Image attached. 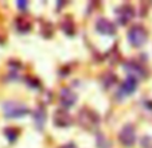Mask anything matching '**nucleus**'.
Masks as SVG:
<instances>
[{
  "mask_svg": "<svg viewBox=\"0 0 152 148\" xmlns=\"http://www.w3.org/2000/svg\"><path fill=\"white\" fill-rule=\"evenodd\" d=\"M125 69L129 71V75H132V77H135V78H137L139 75H143L144 74L143 67H141L139 63H136V62L125 63Z\"/></svg>",
  "mask_w": 152,
  "mask_h": 148,
  "instance_id": "obj_10",
  "label": "nucleus"
},
{
  "mask_svg": "<svg viewBox=\"0 0 152 148\" xmlns=\"http://www.w3.org/2000/svg\"><path fill=\"white\" fill-rule=\"evenodd\" d=\"M133 16H135V10H133L132 6H129V4H124V6H121L117 10V19L123 26L128 24L133 19Z\"/></svg>",
  "mask_w": 152,
  "mask_h": 148,
  "instance_id": "obj_6",
  "label": "nucleus"
},
{
  "mask_svg": "<svg viewBox=\"0 0 152 148\" xmlns=\"http://www.w3.org/2000/svg\"><path fill=\"white\" fill-rule=\"evenodd\" d=\"M3 112L4 116L8 119H18V117H23L28 114L30 109L18 101H7L3 104Z\"/></svg>",
  "mask_w": 152,
  "mask_h": 148,
  "instance_id": "obj_2",
  "label": "nucleus"
},
{
  "mask_svg": "<svg viewBox=\"0 0 152 148\" xmlns=\"http://www.w3.org/2000/svg\"><path fill=\"white\" fill-rule=\"evenodd\" d=\"M16 27L20 32H27L31 30V23H30V20L26 19V18H19V19L16 20Z\"/></svg>",
  "mask_w": 152,
  "mask_h": 148,
  "instance_id": "obj_12",
  "label": "nucleus"
},
{
  "mask_svg": "<svg viewBox=\"0 0 152 148\" xmlns=\"http://www.w3.org/2000/svg\"><path fill=\"white\" fill-rule=\"evenodd\" d=\"M62 148H77V147L74 144H66V145H63Z\"/></svg>",
  "mask_w": 152,
  "mask_h": 148,
  "instance_id": "obj_18",
  "label": "nucleus"
},
{
  "mask_svg": "<svg viewBox=\"0 0 152 148\" xmlns=\"http://www.w3.org/2000/svg\"><path fill=\"white\" fill-rule=\"evenodd\" d=\"M136 89H137V78L132 77V75H128L121 84V92L124 94H132L135 93Z\"/></svg>",
  "mask_w": 152,
  "mask_h": 148,
  "instance_id": "obj_9",
  "label": "nucleus"
},
{
  "mask_svg": "<svg viewBox=\"0 0 152 148\" xmlns=\"http://www.w3.org/2000/svg\"><path fill=\"white\" fill-rule=\"evenodd\" d=\"M96 30L102 35L112 37V35L116 34V24L113 22H110L109 19H106V18H100L96 23Z\"/></svg>",
  "mask_w": 152,
  "mask_h": 148,
  "instance_id": "obj_5",
  "label": "nucleus"
},
{
  "mask_svg": "<svg viewBox=\"0 0 152 148\" xmlns=\"http://www.w3.org/2000/svg\"><path fill=\"white\" fill-rule=\"evenodd\" d=\"M128 39L135 47H141L148 39V32L143 26H133L128 31Z\"/></svg>",
  "mask_w": 152,
  "mask_h": 148,
  "instance_id": "obj_3",
  "label": "nucleus"
},
{
  "mask_svg": "<svg viewBox=\"0 0 152 148\" xmlns=\"http://www.w3.org/2000/svg\"><path fill=\"white\" fill-rule=\"evenodd\" d=\"M62 30L66 32L67 35H73V34H74V31H75L74 23H73L70 19L63 20V22H62Z\"/></svg>",
  "mask_w": 152,
  "mask_h": 148,
  "instance_id": "obj_13",
  "label": "nucleus"
},
{
  "mask_svg": "<svg viewBox=\"0 0 152 148\" xmlns=\"http://www.w3.org/2000/svg\"><path fill=\"white\" fill-rule=\"evenodd\" d=\"M59 101H61V105L67 109L75 104V101H77V94L70 88H63L59 93Z\"/></svg>",
  "mask_w": 152,
  "mask_h": 148,
  "instance_id": "obj_7",
  "label": "nucleus"
},
{
  "mask_svg": "<svg viewBox=\"0 0 152 148\" xmlns=\"http://www.w3.org/2000/svg\"><path fill=\"white\" fill-rule=\"evenodd\" d=\"M108 77H109V78H104V85H105L106 88L112 86L113 84L116 82V75H115V74H109Z\"/></svg>",
  "mask_w": 152,
  "mask_h": 148,
  "instance_id": "obj_16",
  "label": "nucleus"
},
{
  "mask_svg": "<svg viewBox=\"0 0 152 148\" xmlns=\"http://www.w3.org/2000/svg\"><path fill=\"white\" fill-rule=\"evenodd\" d=\"M34 120H35V124L38 125V128H42L45 121H46V111H45V108L39 106L34 112Z\"/></svg>",
  "mask_w": 152,
  "mask_h": 148,
  "instance_id": "obj_11",
  "label": "nucleus"
},
{
  "mask_svg": "<svg viewBox=\"0 0 152 148\" xmlns=\"http://www.w3.org/2000/svg\"><path fill=\"white\" fill-rule=\"evenodd\" d=\"M72 122V116L69 114V112L66 109H58L54 113V125L65 128V127H69Z\"/></svg>",
  "mask_w": 152,
  "mask_h": 148,
  "instance_id": "obj_8",
  "label": "nucleus"
},
{
  "mask_svg": "<svg viewBox=\"0 0 152 148\" xmlns=\"http://www.w3.org/2000/svg\"><path fill=\"white\" fill-rule=\"evenodd\" d=\"M78 122L82 128L88 131H96L100 125V116L92 109L82 108L78 113Z\"/></svg>",
  "mask_w": 152,
  "mask_h": 148,
  "instance_id": "obj_1",
  "label": "nucleus"
},
{
  "mask_svg": "<svg viewBox=\"0 0 152 148\" xmlns=\"http://www.w3.org/2000/svg\"><path fill=\"white\" fill-rule=\"evenodd\" d=\"M4 133H6V136L8 137V140L10 141H15L16 140V137H18V132H16V129H12V128H7L6 131H4Z\"/></svg>",
  "mask_w": 152,
  "mask_h": 148,
  "instance_id": "obj_15",
  "label": "nucleus"
},
{
  "mask_svg": "<svg viewBox=\"0 0 152 148\" xmlns=\"http://www.w3.org/2000/svg\"><path fill=\"white\" fill-rule=\"evenodd\" d=\"M118 139H120L123 145H125V147H132L136 141L135 125H132V124H125V125L121 128L120 133H118Z\"/></svg>",
  "mask_w": 152,
  "mask_h": 148,
  "instance_id": "obj_4",
  "label": "nucleus"
},
{
  "mask_svg": "<svg viewBox=\"0 0 152 148\" xmlns=\"http://www.w3.org/2000/svg\"><path fill=\"white\" fill-rule=\"evenodd\" d=\"M18 7L20 10H24L27 7V1H18Z\"/></svg>",
  "mask_w": 152,
  "mask_h": 148,
  "instance_id": "obj_17",
  "label": "nucleus"
},
{
  "mask_svg": "<svg viewBox=\"0 0 152 148\" xmlns=\"http://www.w3.org/2000/svg\"><path fill=\"white\" fill-rule=\"evenodd\" d=\"M97 147L98 148H110V143L108 141V139L105 136L100 135L97 139Z\"/></svg>",
  "mask_w": 152,
  "mask_h": 148,
  "instance_id": "obj_14",
  "label": "nucleus"
}]
</instances>
